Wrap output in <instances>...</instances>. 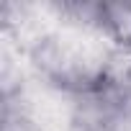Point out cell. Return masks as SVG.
Masks as SVG:
<instances>
[{
    "instance_id": "6da1fadb",
    "label": "cell",
    "mask_w": 131,
    "mask_h": 131,
    "mask_svg": "<svg viewBox=\"0 0 131 131\" xmlns=\"http://www.w3.org/2000/svg\"><path fill=\"white\" fill-rule=\"evenodd\" d=\"M103 34L116 46H131V0L103 3Z\"/></svg>"
}]
</instances>
